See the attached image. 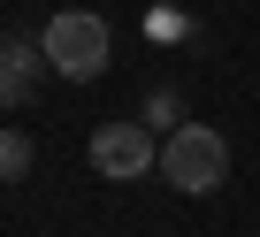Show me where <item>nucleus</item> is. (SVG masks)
<instances>
[{"label":"nucleus","instance_id":"obj_3","mask_svg":"<svg viewBox=\"0 0 260 237\" xmlns=\"http://www.w3.org/2000/svg\"><path fill=\"white\" fill-rule=\"evenodd\" d=\"M92 168L115 176V184H130V176L161 168V146H153L146 123H100V130H92Z\"/></svg>","mask_w":260,"mask_h":237},{"label":"nucleus","instance_id":"obj_4","mask_svg":"<svg viewBox=\"0 0 260 237\" xmlns=\"http://www.w3.org/2000/svg\"><path fill=\"white\" fill-rule=\"evenodd\" d=\"M39 61H46L39 39H0V107H23V99H31Z\"/></svg>","mask_w":260,"mask_h":237},{"label":"nucleus","instance_id":"obj_2","mask_svg":"<svg viewBox=\"0 0 260 237\" xmlns=\"http://www.w3.org/2000/svg\"><path fill=\"white\" fill-rule=\"evenodd\" d=\"M39 46H46L54 77H69V84H92V77L107 69V23H100L92 8H61Z\"/></svg>","mask_w":260,"mask_h":237},{"label":"nucleus","instance_id":"obj_1","mask_svg":"<svg viewBox=\"0 0 260 237\" xmlns=\"http://www.w3.org/2000/svg\"><path fill=\"white\" fill-rule=\"evenodd\" d=\"M161 176L176 184V191H214L222 176H230V146H222V130H207V123H176L169 138H161Z\"/></svg>","mask_w":260,"mask_h":237},{"label":"nucleus","instance_id":"obj_5","mask_svg":"<svg viewBox=\"0 0 260 237\" xmlns=\"http://www.w3.org/2000/svg\"><path fill=\"white\" fill-rule=\"evenodd\" d=\"M31 168H39V146L23 130H0V184H23Z\"/></svg>","mask_w":260,"mask_h":237}]
</instances>
